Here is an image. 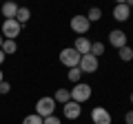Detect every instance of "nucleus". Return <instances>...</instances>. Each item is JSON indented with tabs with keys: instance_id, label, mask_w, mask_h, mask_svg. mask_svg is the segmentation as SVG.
Masks as SVG:
<instances>
[{
	"instance_id": "nucleus-24",
	"label": "nucleus",
	"mask_w": 133,
	"mask_h": 124,
	"mask_svg": "<svg viewBox=\"0 0 133 124\" xmlns=\"http://www.w3.org/2000/svg\"><path fill=\"white\" fill-rule=\"evenodd\" d=\"M2 62H5V53L0 51V64H2Z\"/></svg>"
},
{
	"instance_id": "nucleus-6",
	"label": "nucleus",
	"mask_w": 133,
	"mask_h": 124,
	"mask_svg": "<svg viewBox=\"0 0 133 124\" xmlns=\"http://www.w3.org/2000/svg\"><path fill=\"white\" fill-rule=\"evenodd\" d=\"M109 42H111V47H115V49H122V47H127V42H129V36L124 33L122 29H111V31H109Z\"/></svg>"
},
{
	"instance_id": "nucleus-20",
	"label": "nucleus",
	"mask_w": 133,
	"mask_h": 124,
	"mask_svg": "<svg viewBox=\"0 0 133 124\" xmlns=\"http://www.w3.org/2000/svg\"><path fill=\"white\" fill-rule=\"evenodd\" d=\"M22 124H42V118L36 115V113H31V115H27V118L22 120Z\"/></svg>"
},
{
	"instance_id": "nucleus-22",
	"label": "nucleus",
	"mask_w": 133,
	"mask_h": 124,
	"mask_svg": "<svg viewBox=\"0 0 133 124\" xmlns=\"http://www.w3.org/2000/svg\"><path fill=\"white\" fill-rule=\"evenodd\" d=\"M9 91H11V84L7 80H2L0 82V93H9Z\"/></svg>"
},
{
	"instance_id": "nucleus-13",
	"label": "nucleus",
	"mask_w": 133,
	"mask_h": 124,
	"mask_svg": "<svg viewBox=\"0 0 133 124\" xmlns=\"http://www.w3.org/2000/svg\"><path fill=\"white\" fill-rule=\"evenodd\" d=\"M53 100H56V104H58V102H60V104H66V102L71 100V93H69L66 89H58L56 95H53Z\"/></svg>"
},
{
	"instance_id": "nucleus-26",
	"label": "nucleus",
	"mask_w": 133,
	"mask_h": 124,
	"mask_svg": "<svg viewBox=\"0 0 133 124\" xmlns=\"http://www.w3.org/2000/svg\"><path fill=\"white\" fill-rule=\"evenodd\" d=\"M2 80H5V73H2V71H0V82H2Z\"/></svg>"
},
{
	"instance_id": "nucleus-23",
	"label": "nucleus",
	"mask_w": 133,
	"mask_h": 124,
	"mask_svg": "<svg viewBox=\"0 0 133 124\" xmlns=\"http://www.w3.org/2000/svg\"><path fill=\"white\" fill-rule=\"evenodd\" d=\"M124 122H127V124H133V111H129V113L124 115Z\"/></svg>"
},
{
	"instance_id": "nucleus-28",
	"label": "nucleus",
	"mask_w": 133,
	"mask_h": 124,
	"mask_svg": "<svg viewBox=\"0 0 133 124\" xmlns=\"http://www.w3.org/2000/svg\"><path fill=\"white\" fill-rule=\"evenodd\" d=\"M131 104H133V91H131Z\"/></svg>"
},
{
	"instance_id": "nucleus-16",
	"label": "nucleus",
	"mask_w": 133,
	"mask_h": 124,
	"mask_svg": "<svg viewBox=\"0 0 133 124\" xmlns=\"http://www.w3.org/2000/svg\"><path fill=\"white\" fill-rule=\"evenodd\" d=\"M118 56H120V60H124V62H131L133 60V49L131 47H129V44H127V47H122V49H118Z\"/></svg>"
},
{
	"instance_id": "nucleus-19",
	"label": "nucleus",
	"mask_w": 133,
	"mask_h": 124,
	"mask_svg": "<svg viewBox=\"0 0 133 124\" xmlns=\"http://www.w3.org/2000/svg\"><path fill=\"white\" fill-rule=\"evenodd\" d=\"M80 78H82V71H80L78 67L69 71V82H73V84H78V82H80Z\"/></svg>"
},
{
	"instance_id": "nucleus-7",
	"label": "nucleus",
	"mask_w": 133,
	"mask_h": 124,
	"mask_svg": "<svg viewBox=\"0 0 133 124\" xmlns=\"http://www.w3.org/2000/svg\"><path fill=\"white\" fill-rule=\"evenodd\" d=\"M89 27H91V22L89 20H87V16H80V13H76L71 18V31L73 33H87V31H89Z\"/></svg>"
},
{
	"instance_id": "nucleus-5",
	"label": "nucleus",
	"mask_w": 133,
	"mask_h": 124,
	"mask_svg": "<svg viewBox=\"0 0 133 124\" xmlns=\"http://www.w3.org/2000/svg\"><path fill=\"white\" fill-rule=\"evenodd\" d=\"M100 67V62L95 56H91V53H87V56L80 58V64H78V69H80L82 73H95Z\"/></svg>"
},
{
	"instance_id": "nucleus-11",
	"label": "nucleus",
	"mask_w": 133,
	"mask_h": 124,
	"mask_svg": "<svg viewBox=\"0 0 133 124\" xmlns=\"http://www.w3.org/2000/svg\"><path fill=\"white\" fill-rule=\"evenodd\" d=\"M73 49H76L80 56H87V53H91V40L84 38V36H78V38H76V44H73Z\"/></svg>"
},
{
	"instance_id": "nucleus-4",
	"label": "nucleus",
	"mask_w": 133,
	"mask_h": 124,
	"mask_svg": "<svg viewBox=\"0 0 133 124\" xmlns=\"http://www.w3.org/2000/svg\"><path fill=\"white\" fill-rule=\"evenodd\" d=\"M69 93H71V100H73V102L82 104V102H87V100L91 98V86L87 84V82H78Z\"/></svg>"
},
{
	"instance_id": "nucleus-18",
	"label": "nucleus",
	"mask_w": 133,
	"mask_h": 124,
	"mask_svg": "<svg viewBox=\"0 0 133 124\" xmlns=\"http://www.w3.org/2000/svg\"><path fill=\"white\" fill-rule=\"evenodd\" d=\"M102 53H104V44H102V42H91V56L100 58Z\"/></svg>"
},
{
	"instance_id": "nucleus-14",
	"label": "nucleus",
	"mask_w": 133,
	"mask_h": 124,
	"mask_svg": "<svg viewBox=\"0 0 133 124\" xmlns=\"http://www.w3.org/2000/svg\"><path fill=\"white\" fill-rule=\"evenodd\" d=\"M29 18H31V11L27 9V7H18V13H16V20H18L20 24H27Z\"/></svg>"
},
{
	"instance_id": "nucleus-17",
	"label": "nucleus",
	"mask_w": 133,
	"mask_h": 124,
	"mask_svg": "<svg viewBox=\"0 0 133 124\" xmlns=\"http://www.w3.org/2000/svg\"><path fill=\"white\" fill-rule=\"evenodd\" d=\"M100 18H102V9H98V7H91L89 13H87V20H89V22H98Z\"/></svg>"
},
{
	"instance_id": "nucleus-21",
	"label": "nucleus",
	"mask_w": 133,
	"mask_h": 124,
	"mask_svg": "<svg viewBox=\"0 0 133 124\" xmlns=\"http://www.w3.org/2000/svg\"><path fill=\"white\" fill-rule=\"evenodd\" d=\"M42 124H60V118H56V115H49V118L42 120Z\"/></svg>"
},
{
	"instance_id": "nucleus-10",
	"label": "nucleus",
	"mask_w": 133,
	"mask_h": 124,
	"mask_svg": "<svg viewBox=\"0 0 133 124\" xmlns=\"http://www.w3.org/2000/svg\"><path fill=\"white\" fill-rule=\"evenodd\" d=\"M113 18L118 20V22H127V20L131 18V9L127 7V2H118V5L113 7Z\"/></svg>"
},
{
	"instance_id": "nucleus-25",
	"label": "nucleus",
	"mask_w": 133,
	"mask_h": 124,
	"mask_svg": "<svg viewBox=\"0 0 133 124\" xmlns=\"http://www.w3.org/2000/svg\"><path fill=\"white\" fill-rule=\"evenodd\" d=\"M127 7H129V9H131V7H133V0H129V2H127Z\"/></svg>"
},
{
	"instance_id": "nucleus-2",
	"label": "nucleus",
	"mask_w": 133,
	"mask_h": 124,
	"mask_svg": "<svg viewBox=\"0 0 133 124\" xmlns=\"http://www.w3.org/2000/svg\"><path fill=\"white\" fill-rule=\"evenodd\" d=\"M20 31H22V24H20L16 18L2 20V31H0V36H2L5 40H16L20 36Z\"/></svg>"
},
{
	"instance_id": "nucleus-27",
	"label": "nucleus",
	"mask_w": 133,
	"mask_h": 124,
	"mask_svg": "<svg viewBox=\"0 0 133 124\" xmlns=\"http://www.w3.org/2000/svg\"><path fill=\"white\" fill-rule=\"evenodd\" d=\"M2 42H5V38H2V36H0V47H2Z\"/></svg>"
},
{
	"instance_id": "nucleus-1",
	"label": "nucleus",
	"mask_w": 133,
	"mask_h": 124,
	"mask_svg": "<svg viewBox=\"0 0 133 124\" xmlns=\"http://www.w3.org/2000/svg\"><path fill=\"white\" fill-rule=\"evenodd\" d=\"M36 115H40V118H49V115H56V100L49 95L40 98L38 102H36Z\"/></svg>"
},
{
	"instance_id": "nucleus-8",
	"label": "nucleus",
	"mask_w": 133,
	"mask_h": 124,
	"mask_svg": "<svg viewBox=\"0 0 133 124\" xmlns=\"http://www.w3.org/2000/svg\"><path fill=\"white\" fill-rule=\"evenodd\" d=\"M62 113H64V118H69V120H78L82 115V106L78 104V102L69 100L66 104H62Z\"/></svg>"
},
{
	"instance_id": "nucleus-9",
	"label": "nucleus",
	"mask_w": 133,
	"mask_h": 124,
	"mask_svg": "<svg viewBox=\"0 0 133 124\" xmlns=\"http://www.w3.org/2000/svg\"><path fill=\"white\" fill-rule=\"evenodd\" d=\"M91 120H93V124H111V113L104 106H95L91 111Z\"/></svg>"
},
{
	"instance_id": "nucleus-15",
	"label": "nucleus",
	"mask_w": 133,
	"mask_h": 124,
	"mask_svg": "<svg viewBox=\"0 0 133 124\" xmlns=\"http://www.w3.org/2000/svg\"><path fill=\"white\" fill-rule=\"evenodd\" d=\"M16 49H18L16 40H5V42H2V47H0V51L5 53V56H11V53H16Z\"/></svg>"
},
{
	"instance_id": "nucleus-3",
	"label": "nucleus",
	"mask_w": 133,
	"mask_h": 124,
	"mask_svg": "<svg viewBox=\"0 0 133 124\" xmlns=\"http://www.w3.org/2000/svg\"><path fill=\"white\" fill-rule=\"evenodd\" d=\"M80 58L82 56L73 47H66V49H62V51H60V62L64 64V67H69V69H76L78 64H80Z\"/></svg>"
},
{
	"instance_id": "nucleus-12",
	"label": "nucleus",
	"mask_w": 133,
	"mask_h": 124,
	"mask_svg": "<svg viewBox=\"0 0 133 124\" xmlns=\"http://www.w3.org/2000/svg\"><path fill=\"white\" fill-rule=\"evenodd\" d=\"M16 13H18V5H16V2H5V5H2V16H5V20L16 18Z\"/></svg>"
}]
</instances>
